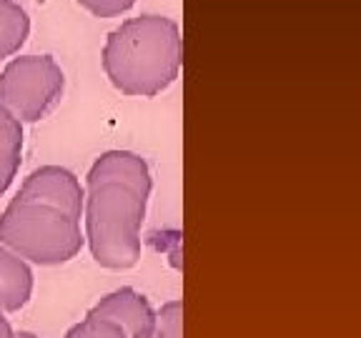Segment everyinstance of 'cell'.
<instances>
[{
    "instance_id": "5b68a950",
    "label": "cell",
    "mask_w": 361,
    "mask_h": 338,
    "mask_svg": "<svg viewBox=\"0 0 361 338\" xmlns=\"http://www.w3.org/2000/svg\"><path fill=\"white\" fill-rule=\"evenodd\" d=\"M16 198L51 206V208H58L80 220L83 218L85 186H80L78 175L73 170L63 168V165H40L23 178Z\"/></svg>"
},
{
    "instance_id": "5bb4252c",
    "label": "cell",
    "mask_w": 361,
    "mask_h": 338,
    "mask_svg": "<svg viewBox=\"0 0 361 338\" xmlns=\"http://www.w3.org/2000/svg\"><path fill=\"white\" fill-rule=\"evenodd\" d=\"M13 326H11V321H8L6 315L0 313V338H13Z\"/></svg>"
},
{
    "instance_id": "8fae6325",
    "label": "cell",
    "mask_w": 361,
    "mask_h": 338,
    "mask_svg": "<svg viewBox=\"0 0 361 338\" xmlns=\"http://www.w3.org/2000/svg\"><path fill=\"white\" fill-rule=\"evenodd\" d=\"M63 338H128V336H126L123 328H121L118 323L85 313L83 321L73 323Z\"/></svg>"
},
{
    "instance_id": "52a82bcc",
    "label": "cell",
    "mask_w": 361,
    "mask_h": 338,
    "mask_svg": "<svg viewBox=\"0 0 361 338\" xmlns=\"http://www.w3.org/2000/svg\"><path fill=\"white\" fill-rule=\"evenodd\" d=\"M85 180H116L151 196L153 180L146 158L133 151H106L93 161Z\"/></svg>"
},
{
    "instance_id": "6da1fadb",
    "label": "cell",
    "mask_w": 361,
    "mask_h": 338,
    "mask_svg": "<svg viewBox=\"0 0 361 338\" xmlns=\"http://www.w3.org/2000/svg\"><path fill=\"white\" fill-rule=\"evenodd\" d=\"M101 58L106 78L123 96H158L180 73L183 40L178 23L153 13L128 18L108 33Z\"/></svg>"
},
{
    "instance_id": "30bf717a",
    "label": "cell",
    "mask_w": 361,
    "mask_h": 338,
    "mask_svg": "<svg viewBox=\"0 0 361 338\" xmlns=\"http://www.w3.org/2000/svg\"><path fill=\"white\" fill-rule=\"evenodd\" d=\"M23 158V123L16 118L0 123V196L16 180Z\"/></svg>"
},
{
    "instance_id": "277c9868",
    "label": "cell",
    "mask_w": 361,
    "mask_h": 338,
    "mask_svg": "<svg viewBox=\"0 0 361 338\" xmlns=\"http://www.w3.org/2000/svg\"><path fill=\"white\" fill-rule=\"evenodd\" d=\"M66 73L53 56L13 58L0 70V106L18 123H38L61 103Z\"/></svg>"
},
{
    "instance_id": "7c38bea8",
    "label": "cell",
    "mask_w": 361,
    "mask_h": 338,
    "mask_svg": "<svg viewBox=\"0 0 361 338\" xmlns=\"http://www.w3.org/2000/svg\"><path fill=\"white\" fill-rule=\"evenodd\" d=\"M180 333H183V303L178 299H171L156 311V326L151 338H180Z\"/></svg>"
},
{
    "instance_id": "2e32d148",
    "label": "cell",
    "mask_w": 361,
    "mask_h": 338,
    "mask_svg": "<svg viewBox=\"0 0 361 338\" xmlns=\"http://www.w3.org/2000/svg\"><path fill=\"white\" fill-rule=\"evenodd\" d=\"M11 118H13L11 113H8V111H6V108L0 106V123H6V120H11Z\"/></svg>"
},
{
    "instance_id": "3957f363",
    "label": "cell",
    "mask_w": 361,
    "mask_h": 338,
    "mask_svg": "<svg viewBox=\"0 0 361 338\" xmlns=\"http://www.w3.org/2000/svg\"><path fill=\"white\" fill-rule=\"evenodd\" d=\"M0 243L33 265H63L85 246L80 220L51 206L13 198L0 213Z\"/></svg>"
},
{
    "instance_id": "9c48e42d",
    "label": "cell",
    "mask_w": 361,
    "mask_h": 338,
    "mask_svg": "<svg viewBox=\"0 0 361 338\" xmlns=\"http://www.w3.org/2000/svg\"><path fill=\"white\" fill-rule=\"evenodd\" d=\"M30 33V18L18 0H0V61L16 56Z\"/></svg>"
},
{
    "instance_id": "ba28073f",
    "label": "cell",
    "mask_w": 361,
    "mask_h": 338,
    "mask_svg": "<svg viewBox=\"0 0 361 338\" xmlns=\"http://www.w3.org/2000/svg\"><path fill=\"white\" fill-rule=\"evenodd\" d=\"M33 268L0 243V313H18L33 299Z\"/></svg>"
},
{
    "instance_id": "8992f818",
    "label": "cell",
    "mask_w": 361,
    "mask_h": 338,
    "mask_svg": "<svg viewBox=\"0 0 361 338\" xmlns=\"http://www.w3.org/2000/svg\"><path fill=\"white\" fill-rule=\"evenodd\" d=\"M88 313L118 323L128 338H151L153 326H156V308L141 291L130 286L106 293Z\"/></svg>"
},
{
    "instance_id": "9a60e30c",
    "label": "cell",
    "mask_w": 361,
    "mask_h": 338,
    "mask_svg": "<svg viewBox=\"0 0 361 338\" xmlns=\"http://www.w3.org/2000/svg\"><path fill=\"white\" fill-rule=\"evenodd\" d=\"M13 338H40L38 333H33V331H16L13 333Z\"/></svg>"
},
{
    "instance_id": "7a4b0ae2",
    "label": "cell",
    "mask_w": 361,
    "mask_h": 338,
    "mask_svg": "<svg viewBox=\"0 0 361 338\" xmlns=\"http://www.w3.org/2000/svg\"><path fill=\"white\" fill-rule=\"evenodd\" d=\"M148 196L116 180H85V246L101 268L128 270L141 261Z\"/></svg>"
},
{
    "instance_id": "4fadbf2b",
    "label": "cell",
    "mask_w": 361,
    "mask_h": 338,
    "mask_svg": "<svg viewBox=\"0 0 361 338\" xmlns=\"http://www.w3.org/2000/svg\"><path fill=\"white\" fill-rule=\"evenodd\" d=\"M78 3L96 18H116L135 6V0H78Z\"/></svg>"
}]
</instances>
